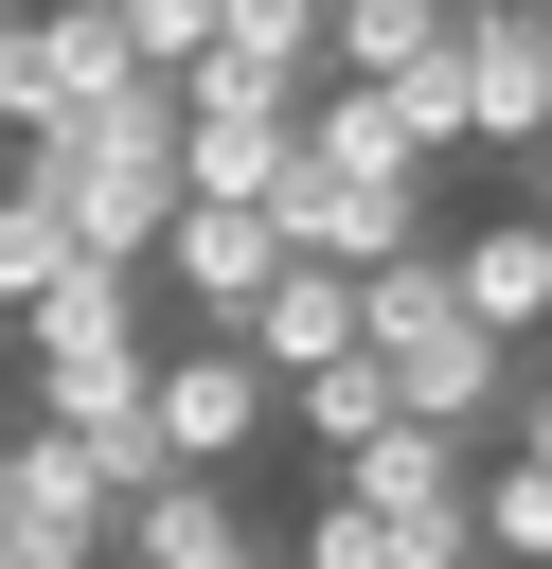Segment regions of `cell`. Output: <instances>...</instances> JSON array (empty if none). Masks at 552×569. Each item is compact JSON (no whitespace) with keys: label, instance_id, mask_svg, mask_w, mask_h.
<instances>
[{"label":"cell","instance_id":"obj_1","mask_svg":"<svg viewBox=\"0 0 552 569\" xmlns=\"http://www.w3.org/2000/svg\"><path fill=\"white\" fill-rule=\"evenodd\" d=\"M0 178H18L89 267H160V249H178V213H196V178H178V89H125V107L53 124V142H18Z\"/></svg>","mask_w":552,"mask_h":569},{"label":"cell","instance_id":"obj_2","mask_svg":"<svg viewBox=\"0 0 552 569\" xmlns=\"http://www.w3.org/2000/svg\"><path fill=\"white\" fill-rule=\"evenodd\" d=\"M374 373L410 391V427H463V445H499V409L534 391V373H516V338L463 302V267H445V249L374 267Z\"/></svg>","mask_w":552,"mask_h":569},{"label":"cell","instance_id":"obj_3","mask_svg":"<svg viewBox=\"0 0 552 569\" xmlns=\"http://www.w3.org/2000/svg\"><path fill=\"white\" fill-rule=\"evenodd\" d=\"M142 284H160V267H71V284L18 320V409H36V427H125V409H160Z\"/></svg>","mask_w":552,"mask_h":569},{"label":"cell","instance_id":"obj_4","mask_svg":"<svg viewBox=\"0 0 552 569\" xmlns=\"http://www.w3.org/2000/svg\"><path fill=\"white\" fill-rule=\"evenodd\" d=\"M125 89H160V71H142V36H125V0H18L0 160H18V142H53V124H89V107H125Z\"/></svg>","mask_w":552,"mask_h":569},{"label":"cell","instance_id":"obj_5","mask_svg":"<svg viewBox=\"0 0 552 569\" xmlns=\"http://www.w3.org/2000/svg\"><path fill=\"white\" fill-rule=\"evenodd\" d=\"M267 213H285V249H303V267H410V249H445V231H427V178L338 160V142H303Z\"/></svg>","mask_w":552,"mask_h":569},{"label":"cell","instance_id":"obj_6","mask_svg":"<svg viewBox=\"0 0 552 569\" xmlns=\"http://www.w3.org/2000/svg\"><path fill=\"white\" fill-rule=\"evenodd\" d=\"M338 498H374L427 569H463V551H481V445H463V427H410V409H392V427L338 462Z\"/></svg>","mask_w":552,"mask_h":569},{"label":"cell","instance_id":"obj_7","mask_svg":"<svg viewBox=\"0 0 552 569\" xmlns=\"http://www.w3.org/2000/svg\"><path fill=\"white\" fill-rule=\"evenodd\" d=\"M285 427V373L249 356V338H196V356H160V445L196 462V480H249V445Z\"/></svg>","mask_w":552,"mask_h":569},{"label":"cell","instance_id":"obj_8","mask_svg":"<svg viewBox=\"0 0 552 569\" xmlns=\"http://www.w3.org/2000/svg\"><path fill=\"white\" fill-rule=\"evenodd\" d=\"M285 160H303V107H285V89H231V71H196V89H178V178H196V196L267 213V196H285Z\"/></svg>","mask_w":552,"mask_h":569},{"label":"cell","instance_id":"obj_9","mask_svg":"<svg viewBox=\"0 0 552 569\" xmlns=\"http://www.w3.org/2000/svg\"><path fill=\"white\" fill-rule=\"evenodd\" d=\"M285 267H303V249H285V213H231V196H196V213H178V249H160V284H178L214 338H249Z\"/></svg>","mask_w":552,"mask_h":569},{"label":"cell","instance_id":"obj_10","mask_svg":"<svg viewBox=\"0 0 552 569\" xmlns=\"http://www.w3.org/2000/svg\"><path fill=\"white\" fill-rule=\"evenodd\" d=\"M0 551H18V569H125V498L89 480V445H71V427H36V462H18V516H0Z\"/></svg>","mask_w":552,"mask_h":569},{"label":"cell","instance_id":"obj_11","mask_svg":"<svg viewBox=\"0 0 552 569\" xmlns=\"http://www.w3.org/2000/svg\"><path fill=\"white\" fill-rule=\"evenodd\" d=\"M463 107L499 160L552 142V0H463Z\"/></svg>","mask_w":552,"mask_h":569},{"label":"cell","instance_id":"obj_12","mask_svg":"<svg viewBox=\"0 0 552 569\" xmlns=\"http://www.w3.org/2000/svg\"><path fill=\"white\" fill-rule=\"evenodd\" d=\"M249 356L303 391V373H338V356H374V267H285L267 284V320H249Z\"/></svg>","mask_w":552,"mask_h":569},{"label":"cell","instance_id":"obj_13","mask_svg":"<svg viewBox=\"0 0 552 569\" xmlns=\"http://www.w3.org/2000/svg\"><path fill=\"white\" fill-rule=\"evenodd\" d=\"M125 569H285V551L249 533V498H231V480H196V462H178V480L125 516Z\"/></svg>","mask_w":552,"mask_h":569},{"label":"cell","instance_id":"obj_14","mask_svg":"<svg viewBox=\"0 0 552 569\" xmlns=\"http://www.w3.org/2000/svg\"><path fill=\"white\" fill-rule=\"evenodd\" d=\"M445 267H463V302L534 356L552 338V213H481V231H445Z\"/></svg>","mask_w":552,"mask_h":569},{"label":"cell","instance_id":"obj_15","mask_svg":"<svg viewBox=\"0 0 552 569\" xmlns=\"http://www.w3.org/2000/svg\"><path fill=\"white\" fill-rule=\"evenodd\" d=\"M463 53V0H338V89H410Z\"/></svg>","mask_w":552,"mask_h":569},{"label":"cell","instance_id":"obj_16","mask_svg":"<svg viewBox=\"0 0 552 569\" xmlns=\"http://www.w3.org/2000/svg\"><path fill=\"white\" fill-rule=\"evenodd\" d=\"M392 409H410V391H392V373H374V356H338V373H303V391H285V427H303V445H321V462H356V445H374V427H392Z\"/></svg>","mask_w":552,"mask_h":569},{"label":"cell","instance_id":"obj_17","mask_svg":"<svg viewBox=\"0 0 552 569\" xmlns=\"http://www.w3.org/2000/svg\"><path fill=\"white\" fill-rule=\"evenodd\" d=\"M481 551H499V569H552V462L481 445Z\"/></svg>","mask_w":552,"mask_h":569},{"label":"cell","instance_id":"obj_18","mask_svg":"<svg viewBox=\"0 0 552 569\" xmlns=\"http://www.w3.org/2000/svg\"><path fill=\"white\" fill-rule=\"evenodd\" d=\"M71 267H89V249H71V231H53V213H36L18 178H0V320H36V302L71 284Z\"/></svg>","mask_w":552,"mask_h":569},{"label":"cell","instance_id":"obj_19","mask_svg":"<svg viewBox=\"0 0 552 569\" xmlns=\"http://www.w3.org/2000/svg\"><path fill=\"white\" fill-rule=\"evenodd\" d=\"M285 569H427V551H410V533H392V516H374V498H321V516H303V551H285Z\"/></svg>","mask_w":552,"mask_h":569},{"label":"cell","instance_id":"obj_20","mask_svg":"<svg viewBox=\"0 0 552 569\" xmlns=\"http://www.w3.org/2000/svg\"><path fill=\"white\" fill-rule=\"evenodd\" d=\"M303 142H338V160H392V178H427V160H410V124H392V89H321V107H303Z\"/></svg>","mask_w":552,"mask_h":569},{"label":"cell","instance_id":"obj_21","mask_svg":"<svg viewBox=\"0 0 552 569\" xmlns=\"http://www.w3.org/2000/svg\"><path fill=\"white\" fill-rule=\"evenodd\" d=\"M214 18H231V0H125V36H142V71H160V89H178V71H214Z\"/></svg>","mask_w":552,"mask_h":569},{"label":"cell","instance_id":"obj_22","mask_svg":"<svg viewBox=\"0 0 552 569\" xmlns=\"http://www.w3.org/2000/svg\"><path fill=\"white\" fill-rule=\"evenodd\" d=\"M499 445H516V462H552V373L516 391V427H499Z\"/></svg>","mask_w":552,"mask_h":569},{"label":"cell","instance_id":"obj_23","mask_svg":"<svg viewBox=\"0 0 552 569\" xmlns=\"http://www.w3.org/2000/svg\"><path fill=\"white\" fill-rule=\"evenodd\" d=\"M18 462H36V409H18V427H0V516H18Z\"/></svg>","mask_w":552,"mask_h":569},{"label":"cell","instance_id":"obj_24","mask_svg":"<svg viewBox=\"0 0 552 569\" xmlns=\"http://www.w3.org/2000/svg\"><path fill=\"white\" fill-rule=\"evenodd\" d=\"M516 213H552V142H534V160H516Z\"/></svg>","mask_w":552,"mask_h":569},{"label":"cell","instance_id":"obj_25","mask_svg":"<svg viewBox=\"0 0 552 569\" xmlns=\"http://www.w3.org/2000/svg\"><path fill=\"white\" fill-rule=\"evenodd\" d=\"M0 71H18V0H0Z\"/></svg>","mask_w":552,"mask_h":569},{"label":"cell","instance_id":"obj_26","mask_svg":"<svg viewBox=\"0 0 552 569\" xmlns=\"http://www.w3.org/2000/svg\"><path fill=\"white\" fill-rule=\"evenodd\" d=\"M463 569H499V551H463Z\"/></svg>","mask_w":552,"mask_h":569},{"label":"cell","instance_id":"obj_27","mask_svg":"<svg viewBox=\"0 0 552 569\" xmlns=\"http://www.w3.org/2000/svg\"><path fill=\"white\" fill-rule=\"evenodd\" d=\"M0 569H18V551H0Z\"/></svg>","mask_w":552,"mask_h":569}]
</instances>
